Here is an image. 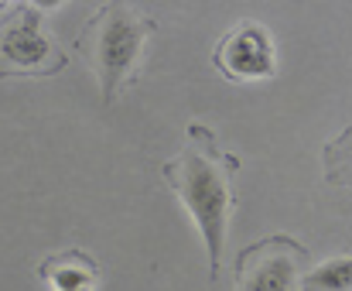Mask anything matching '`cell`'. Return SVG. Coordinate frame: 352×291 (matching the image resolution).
I'll return each instance as SVG.
<instances>
[{
  "mask_svg": "<svg viewBox=\"0 0 352 291\" xmlns=\"http://www.w3.org/2000/svg\"><path fill=\"white\" fill-rule=\"evenodd\" d=\"M239 154L219 144L216 131L206 124H188L182 151L161 164V182L178 195V202L192 213L199 237L209 254V281L223 271L226 233L236 209V171Z\"/></svg>",
  "mask_w": 352,
  "mask_h": 291,
  "instance_id": "6da1fadb",
  "label": "cell"
},
{
  "mask_svg": "<svg viewBox=\"0 0 352 291\" xmlns=\"http://www.w3.org/2000/svg\"><path fill=\"white\" fill-rule=\"evenodd\" d=\"M154 31H157V21L144 7H133V3H103L82 24L76 38V52L93 65L107 107H113L140 79L144 52Z\"/></svg>",
  "mask_w": 352,
  "mask_h": 291,
  "instance_id": "7a4b0ae2",
  "label": "cell"
},
{
  "mask_svg": "<svg viewBox=\"0 0 352 291\" xmlns=\"http://www.w3.org/2000/svg\"><path fill=\"white\" fill-rule=\"evenodd\" d=\"M38 3H17L0 28V79H45L69 65L65 48L41 28Z\"/></svg>",
  "mask_w": 352,
  "mask_h": 291,
  "instance_id": "3957f363",
  "label": "cell"
},
{
  "mask_svg": "<svg viewBox=\"0 0 352 291\" xmlns=\"http://www.w3.org/2000/svg\"><path fill=\"white\" fill-rule=\"evenodd\" d=\"M236 291H301L311 254L287 233L263 237L236 254Z\"/></svg>",
  "mask_w": 352,
  "mask_h": 291,
  "instance_id": "277c9868",
  "label": "cell"
},
{
  "mask_svg": "<svg viewBox=\"0 0 352 291\" xmlns=\"http://www.w3.org/2000/svg\"><path fill=\"white\" fill-rule=\"evenodd\" d=\"M212 65L230 83L274 79V72H277V48H274L270 31L260 21H239L236 28H230L216 41Z\"/></svg>",
  "mask_w": 352,
  "mask_h": 291,
  "instance_id": "5b68a950",
  "label": "cell"
},
{
  "mask_svg": "<svg viewBox=\"0 0 352 291\" xmlns=\"http://www.w3.org/2000/svg\"><path fill=\"white\" fill-rule=\"evenodd\" d=\"M38 278L55 291H93L100 285V264L86 250H62L38 264Z\"/></svg>",
  "mask_w": 352,
  "mask_h": 291,
  "instance_id": "8992f818",
  "label": "cell"
},
{
  "mask_svg": "<svg viewBox=\"0 0 352 291\" xmlns=\"http://www.w3.org/2000/svg\"><path fill=\"white\" fill-rule=\"evenodd\" d=\"M322 164H325V182L329 185L352 188V124L325 144Z\"/></svg>",
  "mask_w": 352,
  "mask_h": 291,
  "instance_id": "52a82bcc",
  "label": "cell"
},
{
  "mask_svg": "<svg viewBox=\"0 0 352 291\" xmlns=\"http://www.w3.org/2000/svg\"><path fill=\"white\" fill-rule=\"evenodd\" d=\"M301 291H352V257H332L318 268H308Z\"/></svg>",
  "mask_w": 352,
  "mask_h": 291,
  "instance_id": "ba28073f",
  "label": "cell"
}]
</instances>
